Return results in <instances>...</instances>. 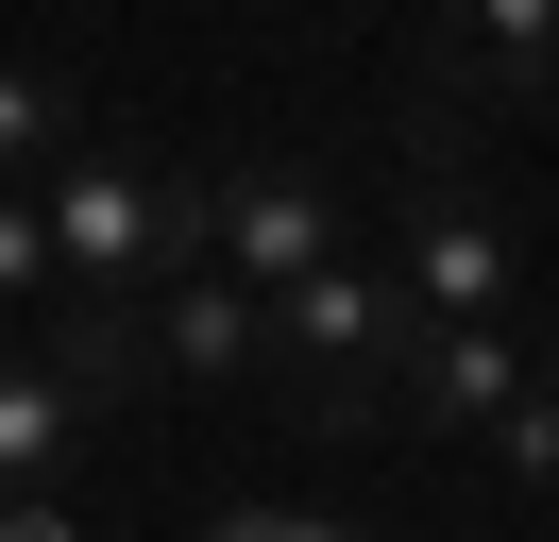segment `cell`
I'll return each mask as SVG.
<instances>
[{"instance_id": "6da1fadb", "label": "cell", "mask_w": 559, "mask_h": 542, "mask_svg": "<svg viewBox=\"0 0 559 542\" xmlns=\"http://www.w3.org/2000/svg\"><path fill=\"white\" fill-rule=\"evenodd\" d=\"M390 288L424 322L525 305V203H509V169H491V136L457 102H407V136H390Z\"/></svg>"}, {"instance_id": "7a4b0ae2", "label": "cell", "mask_w": 559, "mask_h": 542, "mask_svg": "<svg viewBox=\"0 0 559 542\" xmlns=\"http://www.w3.org/2000/svg\"><path fill=\"white\" fill-rule=\"evenodd\" d=\"M272 305V390L254 406H288L306 440H390V356H407V322L424 305L390 288V255H322V271H288V288H254Z\"/></svg>"}, {"instance_id": "3957f363", "label": "cell", "mask_w": 559, "mask_h": 542, "mask_svg": "<svg viewBox=\"0 0 559 542\" xmlns=\"http://www.w3.org/2000/svg\"><path fill=\"white\" fill-rule=\"evenodd\" d=\"M35 221H51V305H136L153 271L187 255V187L136 136H69V153L35 169Z\"/></svg>"}, {"instance_id": "277c9868", "label": "cell", "mask_w": 559, "mask_h": 542, "mask_svg": "<svg viewBox=\"0 0 559 542\" xmlns=\"http://www.w3.org/2000/svg\"><path fill=\"white\" fill-rule=\"evenodd\" d=\"M187 255L238 271V288H288V271L340 255V187H322L306 153H221L204 187H187Z\"/></svg>"}, {"instance_id": "5b68a950", "label": "cell", "mask_w": 559, "mask_h": 542, "mask_svg": "<svg viewBox=\"0 0 559 542\" xmlns=\"http://www.w3.org/2000/svg\"><path fill=\"white\" fill-rule=\"evenodd\" d=\"M136 356L170 373V390H221V406H254V390H272V305H254L238 271L170 255V271L136 288Z\"/></svg>"}, {"instance_id": "8992f818", "label": "cell", "mask_w": 559, "mask_h": 542, "mask_svg": "<svg viewBox=\"0 0 559 542\" xmlns=\"http://www.w3.org/2000/svg\"><path fill=\"white\" fill-rule=\"evenodd\" d=\"M424 102H457L475 136H543V102H559V0H441Z\"/></svg>"}, {"instance_id": "52a82bcc", "label": "cell", "mask_w": 559, "mask_h": 542, "mask_svg": "<svg viewBox=\"0 0 559 542\" xmlns=\"http://www.w3.org/2000/svg\"><path fill=\"white\" fill-rule=\"evenodd\" d=\"M509 390H543V322L525 305H491V322H407V356H390V424H491Z\"/></svg>"}, {"instance_id": "ba28073f", "label": "cell", "mask_w": 559, "mask_h": 542, "mask_svg": "<svg viewBox=\"0 0 559 542\" xmlns=\"http://www.w3.org/2000/svg\"><path fill=\"white\" fill-rule=\"evenodd\" d=\"M85 440H103V390L69 356H0V492H51Z\"/></svg>"}, {"instance_id": "9c48e42d", "label": "cell", "mask_w": 559, "mask_h": 542, "mask_svg": "<svg viewBox=\"0 0 559 542\" xmlns=\"http://www.w3.org/2000/svg\"><path fill=\"white\" fill-rule=\"evenodd\" d=\"M69 136H85V85H69L51 51H0V187H35Z\"/></svg>"}, {"instance_id": "30bf717a", "label": "cell", "mask_w": 559, "mask_h": 542, "mask_svg": "<svg viewBox=\"0 0 559 542\" xmlns=\"http://www.w3.org/2000/svg\"><path fill=\"white\" fill-rule=\"evenodd\" d=\"M187 542H373V526H340V508H288V492H221Z\"/></svg>"}, {"instance_id": "8fae6325", "label": "cell", "mask_w": 559, "mask_h": 542, "mask_svg": "<svg viewBox=\"0 0 559 542\" xmlns=\"http://www.w3.org/2000/svg\"><path fill=\"white\" fill-rule=\"evenodd\" d=\"M51 288V221H35V187H0V305H35Z\"/></svg>"}, {"instance_id": "7c38bea8", "label": "cell", "mask_w": 559, "mask_h": 542, "mask_svg": "<svg viewBox=\"0 0 559 542\" xmlns=\"http://www.w3.org/2000/svg\"><path fill=\"white\" fill-rule=\"evenodd\" d=\"M0 542H85V508H51V492H0Z\"/></svg>"}]
</instances>
